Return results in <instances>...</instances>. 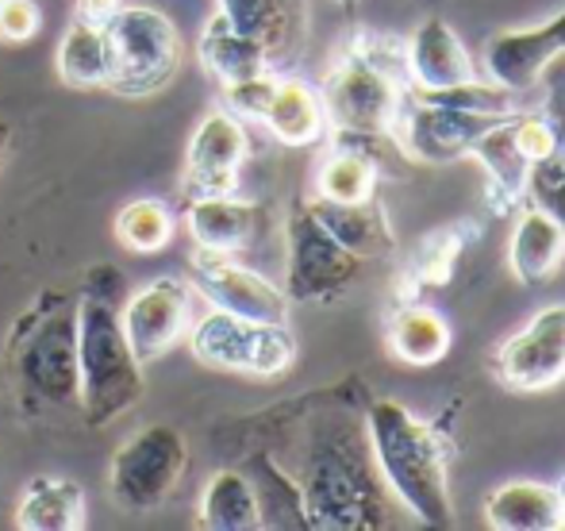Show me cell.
<instances>
[{"label":"cell","instance_id":"obj_20","mask_svg":"<svg viewBox=\"0 0 565 531\" xmlns=\"http://www.w3.org/2000/svg\"><path fill=\"white\" fill-rule=\"evenodd\" d=\"M254 232H258V204L235 201L231 193L189 201V235L196 247L235 255L254 240Z\"/></svg>","mask_w":565,"mask_h":531},{"label":"cell","instance_id":"obj_34","mask_svg":"<svg viewBox=\"0 0 565 531\" xmlns=\"http://www.w3.org/2000/svg\"><path fill=\"white\" fill-rule=\"evenodd\" d=\"M277 93V77L269 74H254V77H238V82H227L224 85V97H227V108L238 116V120H262Z\"/></svg>","mask_w":565,"mask_h":531},{"label":"cell","instance_id":"obj_5","mask_svg":"<svg viewBox=\"0 0 565 531\" xmlns=\"http://www.w3.org/2000/svg\"><path fill=\"white\" fill-rule=\"evenodd\" d=\"M105 31L108 54H113L108 89L119 93V97H150L178 77L181 35L166 12L127 4L105 23Z\"/></svg>","mask_w":565,"mask_h":531},{"label":"cell","instance_id":"obj_38","mask_svg":"<svg viewBox=\"0 0 565 531\" xmlns=\"http://www.w3.org/2000/svg\"><path fill=\"white\" fill-rule=\"evenodd\" d=\"M554 493H558V512H562V528H565V478L554 486Z\"/></svg>","mask_w":565,"mask_h":531},{"label":"cell","instance_id":"obj_27","mask_svg":"<svg viewBox=\"0 0 565 531\" xmlns=\"http://www.w3.org/2000/svg\"><path fill=\"white\" fill-rule=\"evenodd\" d=\"M220 12L243 35L258 39L274 54H285L300 35V0H220Z\"/></svg>","mask_w":565,"mask_h":531},{"label":"cell","instance_id":"obj_7","mask_svg":"<svg viewBox=\"0 0 565 531\" xmlns=\"http://www.w3.org/2000/svg\"><path fill=\"white\" fill-rule=\"evenodd\" d=\"M320 100L331 131L388 135L404 100V77L373 62L370 54L347 46L331 74L323 77Z\"/></svg>","mask_w":565,"mask_h":531},{"label":"cell","instance_id":"obj_10","mask_svg":"<svg viewBox=\"0 0 565 531\" xmlns=\"http://www.w3.org/2000/svg\"><path fill=\"white\" fill-rule=\"evenodd\" d=\"M189 266H193V289L212 308H224V312L262 323H285V316H289V297H285L281 285L231 263V255H224V251L196 247Z\"/></svg>","mask_w":565,"mask_h":531},{"label":"cell","instance_id":"obj_22","mask_svg":"<svg viewBox=\"0 0 565 531\" xmlns=\"http://www.w3.org/2000/svg\"><path fill=\"white\" fill-rule=\"evenodd\" d=\"M262 124L285 147H312L328 131V113H323L320 89H312L308 82H297V77H285V82L277 77V93L269 100Z\"/></svg>","mask_w":565,"mask_h":531},{"label":"cell","instance_id":"obj_14","mask_svg":"<svg viewBox=\"0 0 565 531\" xmlns=\"http://www.w3.org/2000/svg\"><path fill=\"white\" fill-rule=\"evenodd\" d=\"M246 162V131L235 113H209L201 128L189 139L185 170H181V189L189 201L196 197H224L235 193L238 170Z\"/></svg>","mask_w":565,"mask_h":531},{"label":"cell","instance_id":"obj_24","mask_svg":"<svg viewBox=\"0 0 565 531\" xmlns=\"http://www.w3.org/2000/svg\"><path fill=\"white\" fill-rule=\"evenodd\" d=\"M201 62L212 77L220 82H238V77H254L269 70V51L258 43V39L243 35L235 23L227 20L224 12H216L201 31Z\"/></svg>","mask_w":565,"mask_h":531},{"label":"cell","instance_id":"obj_16","mask_svg":"<svg viewBox=\"0 0 565 531\" xmlns=\"http://www.w3.org/2000/svg\"><path fill=\"white\" fill-rule=\"evenodd\" d=\"M408 82L412 89H450V85L473 82L477 70L469 51L461 46L458 31L450 28L443 15H427L408 43Z\"/></svg>","mask_w":565,"mask_h":531},{"label":"cell","instance_id":"obj_32","mask_svg":"<svg viewBox=\"0 0 565 531\" xmlns=\"http://www.w3.org/2000/svg\"><path fill=\"white\" fill-rule=\"evenodd\" d=\"M412 97L419 100H431V105H447V108H461V113H477V116H512L520 113V93L504 89L497 82H461V85H450V89H416Z\"/></svg>","mask_w":565,"mask_h":531},{"label":"cell","instance_id":"obj_40","mask_svg":"<svg viewBox=\"0 0 565 531\" xmlns=\"http://www.w3.org/2000/svg\"><path fill=\"white\" fill-rule=\"evenodd\" d=\"M427 4H443V0H427Z\"/></svg>","mask_w":565,"mask_h":531},{"label":"cell","instance_id":"obj_18","mask_svg":"<svg viewBox=\"0 0 565 531\" xmlns=\"http://www.w3.org/2000/svg\"><path fill=\"white\" fill-rule=\"evenodd\" d=\"M565 258V224L543 212L539 204L520 212L512 243H508V263L523 285H539L562 266Z\"/></svg>","mask_w":565,"mask_h":531},{"label":"cell","instance_id":"obj_3","mask_svg":"<svg viewBox=\"0 0 565 531\" xmlns=\"http://www.w3.org/2000/svg\"><path fill=\"white\" fill-rule=\"evenodd\" d=\"M365 432L350 420H328L316 427L305 458V474L292 481L308 528H385V489L377 481Z\"/></svg>","mask_w":565,"mask_h":531},{"label":"cell","instance_id":"obj_6","mask_svg":"<svg viewBox=\"0 0 565 531\" xmlns=\"http://www.w3.org/2000/svg\"><path fill=\"white\" fill-rule=\"evenodd\" d=\"M189 351H193L196 362L212 370L277 378L297 359V339L285 323H262L224 312V308H212L189 331Z\"/></svg>","mask_w":565,"mask_h":531},{"label":"cell","instance_id":"obj_9","mask_svg":"<svg viewBox=\"0 0 565 531\" xmlns=\"http://www.w3.org/2000/svg\"><path fill=\"white\" fill-rule=\"evenodd\" d=\"M362 277V258L312 216V209L297 204L285 224V297L300 305H328L339 300Z\"/></svg>","mask_w":565,"mask_h":531},{"label":"cell","instance_id":"obj_31","mask_svg":"<svg viewBox=\"0 0 565 531\" xmlns=\"http://www.w3.org/2000/svg\"><path fill=\"white\" fill-rule=\"evenodd\" d=\"M116 240L124 247L139 251V255L162 251L173 240V212L162 201H150V197L124 204L116 216Z\"/></svg>","mask_w":565,"mask_h":531},{"label":"cell","instance_id":"obj_29","mask_svg":"<svg viewBox=\"0 0 565 531\" xmlns=\"http://www.w3.org/2000/svg\"><path fill=\"white\" fill-rule=\"evenodd\" d=\"M377 181H381V166L373 158L335 147V155L323 158L320 173H316V197L335 204H362L373 201Z\"/></svg>","mask_w":565,"mask_h":531},{"label":"cell","instance_id":"obj_13","mask_svg":"<svg viewBox=\"0 0 565 531\" xmlns=\"http://www.w3.org/2000/svg\"><path fill=\"white\" fill-rule=\"evenodd\" d=\"M124 320V336L131 343L135 359L147 367L158 362L170 347H178L189 331V289L178 277H158L124 297L119 308Z\"/></svg>","mask_w":565,"mask_h":531},{"label":"cell","instance_id":"obj_28","mask_svg":"<svg viewBox=\"0 0 565 531\" xmlns=\"http://www.w3.org/2000/svg\"><path fill=\"white\" fill-rule=\"evenodd\" d=\"M58 74L74 89H97L108 85L113 54H108V31L100 23L74 20L58 46Z\"/></svg>","mask_w":565,"mask_h":531},{"label":"cell","instance_id":"obj_2","mask_svg":"<svg viewBox=\"0 0 565 531\" xmlns=\"http://www.w3.org/2000/svg\"><path fill=\"white\" fill-rule=\"evenodd\" d=\"M365 439L385 489L427 528L454 524L450 501V439L419 420L401 401H373L365 412Z\"/></svg>","mask_w":565,"mask_h":531},{"label":"cell","instance_id":"obj_15","mask_svg":"<svg viewBox=\"0 0 565 531\" xmlns=\"http://www.w3.org/2000/svg\"><path fill=\"white\" fill-rule=\"evenodd\" d=\"M558 54H565V8L539 28L497 31L484 43V74L504 89L527 93L543 82V74L554 66Z\"/></svg>","mask_w":565,"mask_h":531},{"label":"cell","instance_id":"obj_23","mask_svg":"<svg viewBox=\"0 0 565 531\" xmlns=\"http://www.w3.org/2000/svg\"><path fill=\"white\" fill-rule=\"evenodd\" d=\"M20 531H82L85 528V489L66 478L28 481L15 509Z\"/></svg>","mask_w":565,"mask_h":531},{"label":"cell","instance_id":"obj_21","mask_svg":"<svg viewBox=\"0 0 565 531\" xmlns=\"http://www.w3.org/2000/svg\"><path fill=\"white\" fill-rule=\"evenodd\" d=\"M308 209H312V216L335 235L350 255L362 258V263L365 258H381L393 251V227H388L385 212H381L373 201L335 204V201H323V197H312Z\"/></svg>","mask_w":565,"mask_h":531},{"label":"cell","instance_id":"obj_1","mask_svg":"<svg viewBox=\"0 0 565 531\" xmlns=\"http://www.w3.org/2000/svg\"><path fill=\"white\" fill-rule=\"evenodd\" d=\"M124 274L113 263L85 269L77 293V404L93 427H105L142 401V362L124 336Z\"/></svg>","mask_w":565,"mask_h":531},{"label":"cell","instance_id":"obj_26","mask_svg":"<svg viewBox=\"0 0 565 531\" xmlns=\"http://www.w3.org/2000/svg\"><path fill=\"white\" fill-rule=\"evenodd\" d=\"M196 524L209 531H250L262 524V501L258 489L246 474L238 470H216L201 493V512Z\"/></svg>","mask_w":565,"mask_h":531},{"label":"cell","instance_id":"obj_37","mask_svg":"<svg viewBox=\"0 0 565 531\" xmlns=\"http://www.w3.org/2000/svg\"><path fill=\"white\" fill-rule=\"evenodd\" d=\"M8 147H12V128L0 120V170H4V158H8Z\"/></svg>","mask_w":565,"mask_h":531},{"label":"cell","instance_id":"obj_33","mask_svg":"<svg viewBox=\"0 0 565 531\" xmlns=\"http://www.w3.org/2000/svg\"><path fill=\"white\" fill-rule=\"evenodd\" d=\"M527 197L543 212H551L554 220L565 224V150L562 147L554 150V155H546L543 162L531 166Z\"/></svg>","mask_w":565,"mask_h":531},{"label":"cell","instance_id":"obj_4","mask_svg":"<svg viewBox=\"0 0 565 531\" xmlns=\"http://www.w3.org/2000/svg\"><path fill=\"white\" fill-rule=\"evenodd\" d=\"M4 367L28 404H77V297L43 289L4 339Z\"/></svg>","mask_w":565,"mask_h":531},{"label":"cell","instance_id":"obj_12","mask_svg":"<svg viewBox=\"0 0 565 531\" xmlns=\"http://www.w3.org/2000/svg\"><path fill=\"white\" fill-rule=\"evenodd\" d=\"M497 378L515 393H543L565 378V305L535 312L497 351Z\"/></svg>","mask_w":565,"mask_h":531},{"label":"cell","instance_id":"obj_35","mask_svg":"<svg viewBox=\"0 0 565 531\" xmlns=\"http://www.w3.org/2000/svg\"><path fill=\"white\" fill-rule=\"evenodd\" d=\"M39 31V8L31 0H4L0 4V39L23 43Z\"/></svg>","mask_w":565,"mask_h":531},{"label":"cell","instance_id":"obj_19","mask_svg":"<svg viewBox=\"0 0 565 531\" xmlns=\"http://www.w3.org/2000/svg\"><path fill=\"white\" fill-rule=\"evenodd\" d=\"M484 524L492 531H558V493L543 481H508L484 501Z\"/></svg>","mask_w":565,"mask_h":531},{"label":"cell","instance_id":"obj_17","mask_svg":"<svg viewBox=\"0 0 565 531\" xmlns=\"http://www.w3.org/2000/svg\"><path fill=\"white\" fill-rule=\"evenodd\" d=\"M469 155L489 173V193H484L489 209L497 212V216H508L512 209H520L523 197H527V178L535 162L523 155L520 139H515V113L500 116V120L473 142Z\"/></svg>","mask_w":565,"mask_h":531},{"label":"cell","instance_id":"obj_8","mask_svg":"<svg viewBox=\"0 0 565 531\" xmlns=\"http://www.w3.org/2000/svg\"><path fill=\"white\" fill-rule=\"evenodd\" d=\"M189 466V447L178 427L147 424L124 443L108 466V493L124 512H154L170 501Z\"/></svg>","mask_w":565,"mask_h":531},{"label":"cell","instance_id":"obj_36","mask_svg":"<svg viewBox=\"0 0 565 531\" xmlns=\"http://www.w3.org/2000/svg\"><path fill=\"white\" fill-rule=\"evenodd\" d=\"M119 0H77V20H85V23H100L105 28L108 20L119 12Z\"/></svg>","mask_w":565,"mask_h":531},{"label":"cell","instance_id":"obj_41","mask_svg":"<svg viewBox=\"0 0 565 531\" xmlns=\"http://www.w3.org/2000/svg\"><path fill=\"white\" fill-rule=\"evenodd\" d=\"M0 4H4V0H0Z\"/></svg>","mask_w":565,"mask_h":531},{"label":"cell","instance_id":"obj_25","mask_svg":"<svg viewBox=\"0 0 565 531\" xmlns=\"http://www.w3.org/2000/svg\"><path fill=\"white\" fill-rule=\"evenodd\" d=\"M450 323L443 320L435 308L419 305H401L388 320V351L404 362V367H435L447 359L450 351Z\"/></svg>","mask_w":565,"mask_h":531},{"label":"cell","instance_id":"obj_39","mask_svg":"<svg viewBox=\"0 0 565 531\" xmlns=\"http://www.w3.org/2000/svg\"><path fill=\"white\" fill-rule=\"evenodd\" d=\"M339 4H354V0H339Z\"/></svg>","mask_w":565,"mask_h":531},{"label":"cell","instance_id":"obj_11","mask_svg":"<svg viewBox=\"0 0 565 531\" xmlns=\"http://www.w3.org/2000/svg\"><path fill=\"white\" fill-rule=\"evenodd\" d=\"M500 116H477L461 113V108L431 105V100L412 97L408 105L401 100L393 120V139L408 158L419 162H454V158L469 155L473 142L497 124Z\"/></svg>","mask_w":565,"mask_h":531},{"label":"cell","instance_id":"obj_30","mask_svg":"<svg viewBox=\"0 0 565 531\" xmlns=\"http://www.w3.org/2000/svg\"><path fill=\"white\" fill-rule=\"evenodd\" d=\"M469 235H477V227L469 224V220L450 224V227H439V232L427 235V240L416 247V255H412L408 274H404V277H408V289H431V285H447L454 277L458 258L466 255Z\"/></svg>","mask_w":565,"mask_h":531}]
</instances>
